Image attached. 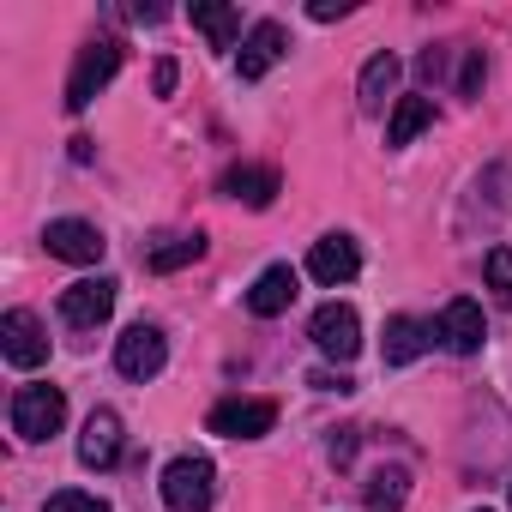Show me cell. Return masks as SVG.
<instances>
[{
  "label": "cell",
  "mask_w": 512,
  "mask_h": 512,
  "mask_svg": "<svg viewBox=\"0 0 512 512\" xmlns=\"http://www.w3.org/2000/svg\"><path fill=\"white\" fill-rule=\"evenodd\" d=\"M308 386H314V392H350L356 380H350V374H332V368H314V374H308Z\"/></svg>",
  "instance_id": "cell-25"
},
{
  "label": "cell",
  "mask_w": 512,
  "mask_h": 512,
  "mask_svg": "<svg viewBox=\"0 0 512 512\" xmlns=\"http://www.w3.org/2000/svg\"><path fill=\"white\" fill-rule=\"evenodd\" d=\"M482 49H464V73H458V97H476L482 91Z\"/></svg>",
  "instance_id": "cell-24"
},
{
  "label": "cell",
  "mask_w": 512,
  "mask_h": 512,
  "mask_svg": "<svg viewBox=\"0 0 512 512\" xmlns=\"http://www.w3.org/2000/svg\"><path fill=\"white\" fill-rule=\"evenodd\" d=\"M284 43H290V37H284V25H278V19H260V25L241 37V61H235V67H241V79H266V73L290 55Z\"/></svg>",
  "instance_id": "cell-13"
},
{
  "label": "cell",
  "mask_w": 512,
  "mask_h": 512,
  "mask_svg": "<svg viewBox=\"0 0 512 512\" xmlns=\"http://www.w3.org/2000/svg\"><path fill=\"white\" fill-rule=\"evenodd\" d=\"M404 470H380L374 482H368V512H398L404 506Z\"/></svg>",
  "instance_id": "cell-21"
},
{
  "label": "cell",
  "mask_w": 512,
  "mask_h": 512,
  "mask_svg": "<svg viewBox=\"0 0 512 512\" xmlns=\"http://www.w3.org/2000/svg\"><path fill=\"white\" fill-rule=\"evenodd\" d=\"M193 260H205V235L193 229V235H175L169 247H151V272H181V266H193Z\"/></svg>",
  "instance_id": "cell-20"
},
{
  "label": "cell",
  "mask_w": 512,
  "mask_h": 512,
  "mask_svg": "<svg viewBox=\"0 0 512 512\" xmlns=\"http://www.w3.org/2000/svg\"><path fill=\"white\" fill-rule=\"evenodd\" d=\"M344 13H350V0H314V7H308V19H320V25H332Z\"/></svg>",
  "instance_id": "cell-27"
},
{
  "label": "cell",
  "mask_w": 512,
  "mask_h": 512,
  "mask_svg": "<svg viewBox=\"0 0 512 512\" xmlns=\"http://www.w3.org/2000/svg\"><path fill=\"white\" fill-rule=\"evenodd\" d=\"M482 512H488V506H482Z\"/></svg>",
  "instance_id": "cell-29"
},
{
  "label": "cell",
  "mask_w": 512,
  "mask_h": 512,
  "mask_svg": "<svg viewBox=\"0 0 512 512\" xmlns=\"http://www.w3.org/2000/svg\"><path fill=\"white\" fill-rule=\"evenodd\" d=\"M121 446H127L121 416H115V410H91V416H85V434H79V464H85V470H109V464L121 458Z\"/></svg>",
  "instance_id": "cell-12"
},
{
  "label": "cell",
  "mask_w": 512,
  "mask_h": 512,
  "mask_svg": "<svg viewBox=\"0 0 512 512\" xmlns=\"http://www.w3.org/2000/svg\"><path fill=\"white\" fill-rule=\"evenodd\" d=\"M296 266H266L260 278H253V290H247V314H260V320H278L290 302H296Z\"/></svg>",
  "instance_id": "cell-15"
},
{
  "label": "cell",
  "mask_w": 512,
  "mask_h": 512,
  "mask_svg": "<svg viewBox=\"0 0 512 512\" xmlns=\"http://www.w3.org/2000/svg\"><path fill=\"white\" fill-rule=\"evenodd\" d=\"M308 338H314L320 356H332V362H356V350H362V320H356L350 302H326V308H314Z\"/></svg>",
  "instance_id": "cell-4"
},
{
  "label": "cell",
  "mask_w": 512,
  "mask_h": 512,
  "mask_svg": "<svg viewBox=\"0 0 512 512\" xmlns=\"http://www.w3.org/2000/svg\"><path fill=\"white\" fill-rule=\"evenodd\" d=\"M356 272H362V253H356L350 235H320V241L308 247V278H314V284L338 290V284H350Z\"/></svg>",
  "instance_id": "cell-11"
},
{
  "label": "cell",
  "mask_w": 512,
  "mask_h": 512,
  "mask_svg": "<svg viewBox=\"0 0 512 512\" xmlns=\"http://www.w3.org/2000/svg\"><path fill=\"white\" fill-rule=\"evenodd\" d=\"M332 458H338V464L356 458V428H338V434H332Z\"/></svg>",
  "instance_id": "cell-28"
},
{
  "label": "cell",
  "mask_w": 512,
  "mask_h": 512,
  "mask_svg": "<svg viewBox=\"0 0 512 512\" xmlns=\"http://www.w3.org/2000/svg\"><path fill=\"white\" fill-rule=\"evenodd\" d=\"M115 73H121V43H115V37L85 43V49H79V61H73V73H67V109H73V115H85V109L97 103V91H103Z\"/></svg>",
  "instance_id": "cell-1"
},
{
  "label": "cell",
  "mask_w": 512,
  "mask_h": 512,
  "mask_svg": "<svg viewBox=\"0 0 512 512\" xmlns=\"http://www.w3.org/2000/svg\"><path fill=\"white\" fill-rule=\"evenodd\" d=\"M0 350H7L13 368H43L49 362V332L31 308H13V314H0Z\"/></svg>",
  "instance_id": "cell-9"
},
{
  "label": "cell",
  "mask_w": 512,
  "mask_h": 512,
  "mask_svg": "<svg viewBox=\"0 0 512 512\" xmlns=\"http://www.w3.org/2000/svg\"><path fill=\"white\" fill-rule=\"evenodd\" d=\"M175 79H181V67L163 55V61H157V73H151V91H157V97H169V91H175Z\"/></svg>",
  "instance_id": "cell-26"
},
{
  "label": "cell",
  "mask_w": 512,
  "mask_h": 512,
  "mask_svg": "<svg viewBox=\"0 0 512 512\" xmlns=\"http://www.w3.org/2000/svg\"><path fill=\"white\" fill-rule=\"evenodd\" d=\"M115 278H79V284H67L61 290V320L73 326V332H91V326H103L109 314H115Z\"/></svg>",
  "instance_id": "cell-6"
},
{
  "label": "cell",
  "mask_w": 512,
  "mask_h": 512,
  "mask_svg": "<svg viewBox=\"0 0 512 512\" xmlns=\"http://www.w3.org/2000/svg\"><path fill=\"white\" fill-rule=\"evenodd\" d=\"M482 338H488V326H482V308H476L470 296H458V302L440 308V320H434V344H440V350H452V356H476Z\"/></svg>",
  "instance_id": "cell-10"
},
{
  "label": "cell",
  "mask_w": 512,
  "mask_h": 512,
  "mask_svg": "<svg viewBox=\"0 0 512 512\" xmlns=\"http://www.w3.org/2000/svg\"><path fill=\"white\" fill-rule=\"evenodd\" d=\"M211 494H217V470H211V458H169V470H163V500H169V512H211Z\"/></svg>",
  "instance_id": "cell-3"
},
{
  "label": "cell",
  "mask_w": 512,
  "mask_h": 512,
  "mask_svg": "<svg viewBox=\"0 0 512 512\" xmlns=\"http://www.w3.org/2000/svg\"><path fill=\"white\" fill-rule=\"evenodd\" d=\"M67 422V392L61 386H19L13 392V434L19 440H49Z\"/></svg>",
  "instance_id": "cell-2"
},
{
  "label": "cell",
  "mask_w": 512,
  "mask_h": 512,
  "mask_svg": "<svg viewBox=\"0 0 512 512\" xmlns=\"http://www.w3.org/2000/svg\"><path fill=\"white\" fill-rule=\"evenodd\" d=\"M428 344H434V326H422V320H410V314L386 320V368H410Z\"/></svg>",
  "instance_id": "cell-17"
},
{
  "label": "cell",
  "mask_w": 512,
  "mask_h": 512,
  "mask_svg": "<svg viewBox=\"0 0 512 512\" xmlns=\"http://www.w3.org/2000/svg\"><path fill=\"white\" fill-rule=\"evenodd\" d=\"M187 19L205 31L211 49H235V37H241V13H235V7H211V0H193V13H187Z\"/></svg>",
  "instance_id": "cell-19"
},
{
  "label": "cell",
  "mask_w": 512,
  "mask_h": 512,
  "mask_svg": "<svg viewBox=\"0 0 512 512\" xmlns=\"http://www.w3.org/2000/svg\"><path fill=\"white\" fill-rule=\"evenodd\" d=\"M272 422H278V404L272 398H223L205 416V428L223 434V440H260V434H272Z\"/></svg>",
  "instance_id": "cell-5"
},
{
  "label": "cell",
  "mask_w": 512,
  "mask_h": 512,
  "mask_svg": "<svg viewBox=\"0 0 512 512\" xmlns=\"http://www.w3.org/2000/svg\"><path fill=\"white\" fill-rule=\"evenodd\" d=\"M163 362H169V344H163V332L157 326H127L121 338H115V368L127 374V380H157L163 374Z\"/></svg>",
  "instance_id": "cell-7"
},
{
  "label": "cell",
  "mask_w": 512,
  "mask_h": 512,
  "mask_svg": "<svg viewBox=\"0 0 512 512\" xmlns=\"http://www.w3.org/2000/svg\"><path fill=\"white\" fill-rule=\"evenodd\" d=\"M428 127H434V103L428 97H398L392 103V121H386V145H410Z\"/></svg>",
  "instance_id": "cell-18"
},
{
  "label": "cell",
  "mask_w": 512,
  "mask_h": 512,
  "mask_svg": "<svg viewBox=\"0 0 512 512\" xmlns=\"http://www.w3.org/2000/svg\"><path fill=\"white\" fill-rule=\"evenodd\" d=\"M43 247L55 253V260H67V266H97L109 241H103V229L85 223V217H55V223L43 229Z\"/></svg>",
  "instance_id": "cell-8"
},
{
  "label": "cell",
  "mask_w": 512,
  "mask_h": 512,
  "mask_svg": "<svg viewBox=\"0 0 512 512\" xmlns=\"http://www.w3.org/2000/svg\"><path fill=\"white\" fill-rule=\"evenodd\" d=\"M229 199H241L247 211H266L272 199H278V169H260V163H235V169H223V181H217Z\"/></svg>",
  "instance_id": "cell-14"
},
{
  "label": "cell",
  "mask_w": 512,
  "mask_h": 512,
  "mask_svg": "<svg viewBox=\"0 0 512 512\" xmlns=\"http://www.w3.org/2000/svg\"><path fill=\"white\" fill-rule=\"evenodd\" d=\"M43 512H109V500H97V494H85V488H61V494L43 500Z\"/></svg>",
  "instance_id": "cell-23"
},
{
  "label": "cell",
  "mask_w": 512,
  "mask_h": 512,
  "mask_svg": "<svg viewBox=\"0 0 512 512\" xmlns=\"http://www.w3.org/2000/svg\"><path fill=\"white\" fill-rule=\"evenodd\" d=\"M392 85H398V55H392V49H380V55L362 67V85H356L362 115H380L386 103H398V97H392Z\"/></svg>",
  "instance_id": "cell-16"
},
{
  "label": "cell",
  "mask_w": 512,
  "mask_h": 512,
  "mask_svg": "<svg viewBox=\"0 0 512 512\" xmlns=\"http://www.w3.org/2000/svg\"><path fill=\"white\" fill-rule=\"evenodd\" d=\"M482 272H488V290L500 296V308L512 314V247H488V266Z\"/></svg>",
  "instance_id": "cell-22"
}]
</instances>
